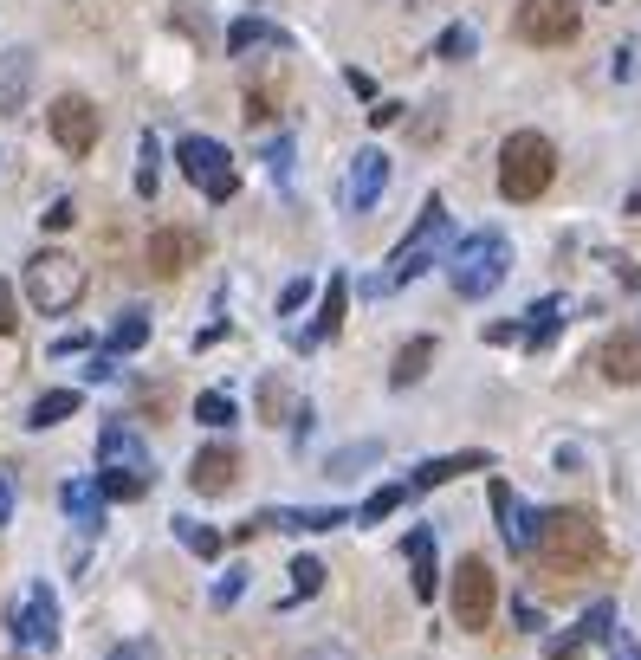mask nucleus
<instances>
[{"label": "nucleus", "mask_w": 641, "mask_h": 660, "mask_svg": "<svg viewBox=\"0 0 641 660\" xmlns=\"http://www.w3.org/2000/svg\"><path fill=\"white\" fill-rule=\"evenodd\" d=\"M544 576L570 583V576H590L603 563V525H596L583 505H557V512L538 518V544H531Z\"/></svg>", "instance_id": "1"}, {"label": "nucleus", "mask_w": 641, "mask_h": 660, "mask_svg": "<svg viewBox=\"0 0 641 660\" xmlns=\"http://www.w3.org/2000/svg\"><path fill=\"white\" fill-rule=\"evenodd\" d=\"M447 246H454V220H447L441 201H428V208H421V220L408 227V240L383 259V272H376V279H363V292H370V298L402 292V285H408V279H421V272H428L434 259L447 253Z\"/></svg>", "instance_id": "2"}, {"label": "nucleus", "mask_w": 641, "mask_h": 660, "mask_svg": "<svg viewBox=\"0 0 641 660\" xmlns=\"http://www.w3.org/2000/svg\"><path fill=\"white\" fill-rule=\"evenodd\" d=\"M551 182H557V143L538 136V130H512L506 149H499V195L525 208V201H538Z\"/></svg>", "instance_id": "3"}, {"label": "nucleus", "mask_w": 641, "mask_h": 660, "mask_svg": "<svg viewBox=\"0 0 641 660\" xmlns=\"http://www.w3.org/2000/svg\"><path fill=\"white\" fill-rule=\"evenodd\" d=\"M512 272V240L506 233H473V240L454 246V259H447V279H454L460 298H493L499 285H506Z\"/></svg>", "instance_id": "4"}, {"label": "nucleus", "mask_w": 641, "mask_h": 660, "mask_svg": "<svg viewBox=\"0 0 641 660\" xmlns=\"http://www.w3.org/2000/svg\"><path fill=\"white\" fill-rule=\"evenodd\" d=\"M26 298H33V311H46V318H59V311H72L78 298H85V266H78L72 253H33L26 259Z\"/></svg>", "instance_id": "5"}, {"label": "nucleus", "mask_w": 641, "mask_h": 660, "mask_svg": "<svg viewBox=\"0 0 641 660\" xmlns=\"http://www.w3.org/2000/svg\"><path fill=\"white\" fill-rule=\"evenodd\" d=\"M175 162H182V175H188V182H195L208 201H234L240 175H234V162H227L221 143H208V136H182V143H175Z\"/></svg>", "instance_id": "6"}, {"label": "nucleus", "mask_w": 641, "mask_h": 660, "mask_svg": "<svg viewBox=\"0 0 641 660\" xmlns=\"http://www.w3.org/2000/svg\"><path fill=\"white\" fill-rule=\"evenodd\" d=\"M583 33L577 0H518V39L525 46H570Z\"/></svg>", "instance_id": "7"}, {"label": "nucleus", "mask_w": 641, "mask_h": 660, "mask_svg": "<svg viewBox=\"0 0 641 660\" xmlns=\"http://www.w3.org/2000/svg\"><path fill=\"white\" fill-rule=\"evenodd\" d=\"M493 602H499V576L486 557H460L454 570V622L460 628H486L493 622Z\"/></svg>", "instance_id": "8"}, {"label": "nucleus", "mask_w": 641, "mask_h": 660, "mask_svg": "<svg viewBox=\"0 0 641 660\" xmlns=\"http://www.w3.org/2000/svg\"><path fill=\"white\" fill-rule=\"evenodd\" d=\"M46 123H52V143L65 149V156H91V149H98V104L91 98H72V91H65L59 104L46 110Z\"/></svg>", "instance_id": "9"}, {"label": "nucleus", "mask_w": 641, "mask_h": 660, "mask_svg": "<svg viewBox=\"0 0 641 660\" xmlns=\"http://www.w3.org/2000/svg\"><path fill=\"white\" fill-rule=\"evenodd\" d=\"M7 628H13V641H26V648H59V602H52V589L46 583L26 589V602L7 609Z\"/></svg>", "instance_id": "10"}, {"label": "nucleus", "mask_w": 641, "mask_h": 660, "mask_svg": "<svg viewBox=\"0 0 641 660\" xmlns=\"http://www.w3.org/2000/svg\"><path fill=\"white\" fill-rule=\"evenodd\" d=\"M201 253H208V240H201L195 227H156L149 246H143V259H149L156 279H182L188 266H201Z\"/></svg>", "instance_id": "11"}, {"label": "nucleus", "mask_w": 641, "mask_h": 660, "mask_svg": "<svg viewBox=\"0 0 641 660\" xmlns=\"http://www.w3.org/2000/svg\"><path fill=\"white\" fill-rule=\"evenodd\" d=\"M357 512H344V505H279V512H259L247 525H234V538H253V531H331V525H350Z\"/></svg>", "instance_id": "12"}, {"label": "nucleus", "mask_w": 641, "mask_h": 660, "mask_svg": "<svg viewBox=\"0 0 641 660\" xmlns=\"http://www.w3.org/2000/svg\"><path fill=\"white\" fill-rule=\"evenodd\" d=\"M98 460H104V473L156 479V460H149V447L136 440V428H124V421H104V434H98Z\"/></svg>", "instance_id": "13"}, {"label": "nucleus", "mask_w": 641, "mask_h": 660, "mask_svg": "<svg viewBox=\"0 0 641 660\" xmlns=\"http://www.w3.org/2000/svg\"><path fill=\"white\" fill-rule=\"evenodd\" d=\"M383 188H389V156H383V149H357V156H350V182H344V208L350 214L376 208Z\"/></svg>", "instance_id": "14"}, {"label": "nucleus", "mask_w": 641, "mask_h": 660, "mask_svg": "<svg viewBox=\"0 0 641 660\" xmlns=\"http://www.w3.org/2000/svg\"><path fill=\"white\" fill-rule=\"evenodd\" d=\"M596 369H603L609 382H622V389H635L641 382V330H609V337L596 343Z\"/></svg>", "instance_id": "15"}, {"label": "nucleus", "mask_w": 641, "mask_h": 660, "mask_svg": "<svg viewBox=\"0 0 641 660\" xmlns=\"http://www.w3.org/2000/svg\"><path fill=\"white\" fill-rule=\"evenodd\" d=\"M486 492H493V512H499V538H506V550H512V557H531V544H538V531H531V525H538V518H525V505H518V492L506 486V479H493Z\"/></svg>", "instance_id": "16"}, {"label": "nucleus", "mask_w": 641, "mask_h": 660, "mask_svg": "<svg viewBox=\"0 0 641 660\" xmlns=\"http://www.w3.org/2000/svg\"><path fill=\"white\" fill-rule=\"evenodd\" d=\"M240 479V453L234 447H201L195 466H188V486L201 492V499H221V492H234Z\"/></svg>", "instance_id": "17"}, {"label": "nucleus", "mask_w": 641, "mask_h": 660, "mask_svg": "<svg viewBox=\"0 0 641 660\" xmlns=\"http://www.w3.org/2000/svg\"><path fill=\"white\" fill-rule=\"evenodd\" d=\"M460 473H493V460H486V453H441V460H421L415 473H408V499L447 486V479H460Z\"/></svg>", "instance_id": "18"}, {"label": "nucleus", "mask_w": 641, "mask_h": 660, "mask_svg": "<svg viewBox=\"0 0 641 660\" xmlns=\"http://www.w3.org/2000/svg\"><path fill=\"white\" fill-rule=\"evenodd\" d=\"M564 298H538V305L525 311V324H512L518 330V343H525V350H544V343H557V330H564L570 318H564Z\"/></svg>", "instance_id": "19"}, {"label": "nucleus", "mask_w": 641, "mask_h": 660, "mask_svg": "<svg viewBox=\"0 0 641 660\" xmlns=\"http://www.w3.org/2000/svg\"><path fill=\"white\" fill-rule=\"evenodd\" d=\"M402 557L415 563L408 589H415L421 602H434V583H441V570H434V531H428V525H421V531H408V538H402Z\"/></svg>", "instance_id": "20"}, {"label": "nucleus", "mask_w": 641, "mask_h": 660, "mask_svg": "<svg viewBox=\"0 0 641 660\" xmlns=\"http://www.w3.org/2000/svg\"><path fill=\"white\" fill-rule=\"evenodd\" d=\"M59 499H65V512H72L78 531H98L104 525V486H98V479H65Z\"/></svg>", "instance_id": "21"}, {"label": "nucleus", "mask_w": 641, "mask_h": 660, "mask_svg": "<svg viewBox=\"0 0 641 660\" xmlns=\"http://www.w3.org/2000/svg\"><path fill=\"white\" fill-rule=\"evenodd\" d=\"M26 85H33V52H0V117L26 104Z\"/></svg>", "instance_id": "22"}, {"label": "nucleus", "mask_w": 641, "mask_h": 660, "mask_svg": "<svg viewBox=\"0 0 641 660\" xmlns=\"http://www.w3.org/2000/svg\"><path fill=\"white\" fill-rule=\"evenodd\" d=\"M344 305H350V285H344V279H331V285H324V298H318V324L298 330V350H311V343L331 337V330L344 324Z\"/></svg>", "instance_id": "23"}, {"label": "nucleus", "mask_w": 641, "mask_h": 660, "mask_svg": "<svg viewBox=\"0 0 641 660\" xmlns=\"http://www.w3.org/2000/svg\"><path fill=\"white\" fill-rule=\"evenodd\" d=\"M428 363H434V337H408L402 350H395V369H389V382H395V389H415V382L428 376Z\"/></svg>", "instance_id": "24"}, {"label": "nucleus", "mask_w": 641, "mask_h": 660, "mask_svg": "<svg viewBox=\"0 0 641 660\" xmlns=\"http://www.w3.org/2000/svg\"><path fill=\"white\" fill-rule=\"evenodd\" d=\"M78 402H85L78 389H46V395L33 402V415H26V428H59V421L78 415Z\"/></svg>", "instance_id": "25"}, {"label": "nucleus", "mask_w": 641, "mask_h": 660, "mask_svg": "<svg viewBox=\"0 0 641 660\" xmlns=\"http://www.w3.org/2000/svg\"><path fill=\"white\" fill-rule=\"evenodd\" d=\"M104 343H111V356L143 350V343H149V311H124V318L111 324V337H104Z\"/></svg>", "instance_id": "26"}, {"label": "nucleus", "mask_w": 641, "mask_h": 660, "mask_svg": "<svg viewBox=\"0 0 641 660\" xmlns=\"http://www.w3.org/2000/svg\"><path fill=\"white\" fill-rule=\"evenodd\" d=\"M195 421H201V428H234V421H240L234 395H227V389H208V395H195Z\"/></svg>", "instance_id": "27"}, {"label": "nucleus", "mask_w": 641, "mask_h": 660, "mask_svg": "<svg viewBox=\"0 0 641 660\" xmlns=\"http://www.w3.org/2000/svg\"><path fill=\"white\" fill-rule=\"evenodd\" d=\"M175 538H182L188 550H195L201 563H208V557H221V544H227L221 531H214V525H201V518H175Z\"/></svg>", "instance_id": "28"}, {"label": "nucleus", "mask_w": 641, "mask_h": 660, "mask_svg": "<svg viewBox=\"0 0 641 660\" xmlns=\"http://www.w3.org/2000/svg\"><path fill=\"white\" fill-rule=\"evenodd\" d=\"M402 499H408V479H395V486H376L370 499L357 505V518H363V525H383V518H389V512H395Z\"/></svg>", "instance_id": "29"}, {"label": "nucleus", "mask_w": 641, "mask_h": 660, "mask_svg": "<svg viewBox=\"0 0 641 660\" xmlns=\"http://www.w3.org/2000/svg\"><path fill=\"white\" fill-rule=\"evenodd\" d=\"M156 182H162V149L156 136H143L136 143V195H156Z\"/></svg>", "instance_id": "30"}, {"label": "nucleus", "mask_w": 641, "mask_h": 660, "mask_svg": "<svg viewBox=\"0 0 641 660\" xmlns=\"http://www.w3.org/2000/svg\"><path fill=\"white\" fill-rule=\"evenodd\" d=\"M253 46H279V33H272L266 20H240L234 33H227V52L240 59V52H253Z\"/></svg>", "instance_id": "31"}, {"label": "nucleus", "mask_w": 641, "mask_h": 660, "mask_svg": "<svg viewBox=\"0 0 641 660\" xmlns=\"http://www.w3.org/2000/svg\"><path fill=\"white\" fill-rule=\"evenodd\" d=\"M318 589H324V563H318V557H298V563H292V602L318 596Z\"/></svg>", "instance_id": "32"}, {"label": "nucleus", "mask_w": 641, "mask_h": 660, "mask_svg": "<svg viewBox=\"0 0 641 660\" xmlns=\"http://www.w3.org/2000/svg\"><path fill=\"white\" fill-rule=\"evenodd\" d=\"M583 648H590V635H583V622H577V628H564V635L544 641V660H583Z\"/></svg>", "instance_id": "33"}, {"label": "nucleus", "mask_w": 641, "mask_h": 660, "mask_svg": "<svg viewBox=\"0 0 641 660\" xmlns=\"http://www.w3.org/2000/svg\"><path fill=\"white\" fill-rule=\"evenodd\" d=\"M98 486H104V499H143L156 479H136V473H98Z\"/></svg>", "instance_id": "34"}, {"label": "nucleus", "mask_w": 641, "mask_h": 660, "mask_svg": "<svg viewBox=\"0 0 641 660\" xmlns=\"http://www.w3.org/2000/svg\"><path fill=\"white\" fill-rule=\"evenodd\" d=\"M240 596H247V570H240V563H234V570H227L221 583H214V609H234Z\"/></svg>", "instance_id": "35"}, {"label": "nucleus", "mask_w": 641, "mask_h": 660, "mask_svg": "<svg viewBox=\"0 0 641 660\" xmlns=\"http://www.w3.org/2000/svg\"><path fill=\"white\" fill-rule=\"evenodd\" d=\"M370 460H383V447H344V453H331V473L344 479V473H357V466H370Z\"/></svg>", "instance_id": "36"}, {"label": "nucleus", "mask_w": 641, "mask_h": 660, "mask_svg": "<svg viewBox=\"0 0 641 660\" xmlns=\"http://www.w3.org/2000/svg\"><path fill=\"white\" fill-rule=\"evenodd\" d=\"M434 52H441V59H467V52H473V33H467V26H447Z\"/></svg>", "instance_id": "37"}, {"label": "nucleus", "mask_w": 641, "mask_h": 660, "mask_svg": "<svg viewBox=\"0 0 641 660\" xmlns=\"http://www.w3.org/2000/svg\"><path fill=\"white\" fill-rule=\"evenodd\" d=\"M266 169H272V182H292V143H285V136L266 149Z\"/></svg>", "instance_id": "38"}, {"label": "nucleus", "mask_w": 641, "mask_h": 660, "mask_svg": "<svg viewBox=\"0 0 641 660\" xmlns=\"http://www.w3.org/2000/svg\"><path fill=\"white\" fill-rule=\"evenodd\" d=\"M39 220H46V233H65V227L78 220V201H65V195H59V201H52V208L39 214Z\"/></svg>", "instance_id": "39"}, {"label": "nucleus", "mask_w": 641, "mask_h": 660, "mask_svg": "<svg viewBox=\"0 0 641 660\" xmlns=\"http://www.w3.org/2000/svg\"><path fill=\"white\" fill-rule=\"evenodd\" d=\"M272 117H279V110H272V91L253 85V91H247V123H272Z\"/></svg>", "instance_id": "40"}, {"label": "nucleus", "mask_w": 641, "mask_h": 660, "mask_svg": "<svg viewBox=\"0 0 641 660\" xmlns=\"http://www.w3.org/2000/svg\"><path fill=\"white\" fill-rule=\"evenodd\" d=\"M305 298H311V279H292V285L279 292V318H292V311L305 305Z\"/></svg>", "instance_id": "41"}, {"label": "nucleus", "mask_w": 641, "mask_h": 660, "mask_svg": "<svg viewBox=\"0 0 641 660\" xmlns=\"http://www.w3.org/2000/svg\"><path fill=\"white\" fill-rule=\"evenodd\" d=\"M259 408H266V421L279 428V415H285V389H279V382H266V389H259Z\"/></svg>", "instance_id": "42"}, {"label": "nucleus", "mask_w": 641, "mask_h": 660, "mask_svg": "<svg viewBox=\"0 0 641 660\" xmlns=\"http://www.w3.org/2000/svg\"><path fill=\"white\" fill-rule=\"evenodd\" d=\"M603 641H609V660H641V648H635V641H629V635H622V628H609V635H603Z\"/></svg>", "instance_id": "43"}, {"label": "nucleus", "mask_w": 641, "mask_h": 660, "mask_svg": "<svg viewBox=\"0 0 641 660\" xmlns=\"http://www.w3.org/2000/svg\"><path fill=\"white\" fill-rule=\"evenodd\" d=\"M13 324H20V311H13V285L0 279V337H13Z\"/></svg>", "instance_id": "44"}, {"label": "nucleus", "mask_w": 641, "mask_h": 660, "mask_svg": "<svg viewBox=\"0 0 641 660\" xmlns=\"http://www.w3.org/2000/svg\"><path fill=\"white\" fill-rule=\"evenodd\" d=\"M104 660H156V641H124V648H111Z\"/></svg>", "instance_id": "45"}, {"label": "nucleus", "mask_w": 641, "mask_h": 660, "mask_svg": "<svg viewBox=\"0 0 641 660\" xmlns=\"http://www.w3.org/2000/svg\"><path fill=\"white\" fill-rule=\"evenodd\" d=\"M512 615H518V628H544V609H538L531 596H518V602H512Z\"/></svg>", "instance_id": "46"}, {"label": "nucleus", "mask_w": 641, "mask_h": 660, "mask_svg": "<svg viewBox=\"0 0 641 660\" xmlns=\"http://www.w3.org/2000/svg\"><path fill=\"white\" fill-rule=\"evenodd\" d=\"M85 376H91V382H111V376H117V363H111V356H91Z\"/></svg>", "instance_id": "47"}, {"label": "nucleus", "mask_w": 641, "mask_h": 660, "mask_svg": "<svg viewBox=\"0 0 641 660\" xmlns=\"http://www.w3.org/2000/svg\"><path fill=\"white\" fill-rule=\"evenodd\" d=\"M85 343H91L85 330H72V337H59V343H52V356H72V350H85Z\"/></svg>", "instance_id": "48"}, {"label": "nucleus", "mask_w": 641, "mask_h": 660, "mask_svg": "<svg viewBox=\"0 0 641 660\" xmlns=\"http://www.w3.org/2000/svg\"><path fill=\"white\" fill-rule=\"evenodd\" d=\"M350 91H357V98H370V104H383V98H376V85H370V72H350Z\"/></svg>", "instance_id": "49"}, {"label": "nucleus", "mask_w": 641, "mask_h": 660, "mask_svg": "<svg viewBox=\"0 0 641 660\" xmlns=\"http://www.w3.org/2000/svg\"><path fill=\"white\" fill-rule=\"evenodd\" d=\"M7 518H13V479L0 473V525H7Z\"/></svg>", "instance_id": "50"}, {"label": "nucleus", "mask_w": 641, "mask_h": 660, "mask_svg": "<svg viewBox=\"0 0 641 660\" xmlns=\"http://www.w3.org/2000/svg\"><path fill=\"white\" fill-rule=\"evenodd\" d=\"M629 220H635V227H641V195H629Z\"/></svg>", "instance_id": "51"}, {"label": "nucleus", "mask_w": 641, "mask_h": 660, "mask_svg": "<svg viewBox=\"0 0 641 660\" xmlns=\"http://www.w3.org/2000/svg\"><path fill=\"white\" fill-rule=\"evenodd\" d=\"M311 660H344V654H311Z\"/></svg>", "instance_id": "52"}]
</instances>
